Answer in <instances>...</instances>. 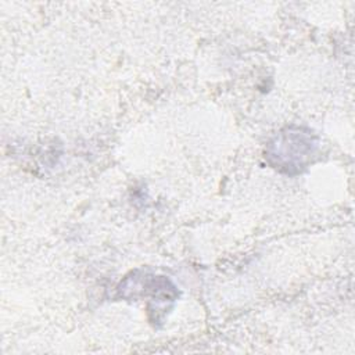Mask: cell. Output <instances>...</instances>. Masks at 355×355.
Wrapping results in <instances>:
<instances>
[{
    "label": "cell",
    "mask_w": 355,
    "mask_h": 355,
    "mask_svg": "<svg viewBox=\"0 0 355 355\" xmlns=\"http://www.w3.org/2000/svg\"><path fill=\"white\" fill-rule=\"evenodd\" d=\"M316 143L309 130L286 129L269 144L268 158H270L275 168L295 173L301 171L309 155L313 154Z\"/></svg>",
    "instance_id": "6da1fadb"
}]
</instances>
